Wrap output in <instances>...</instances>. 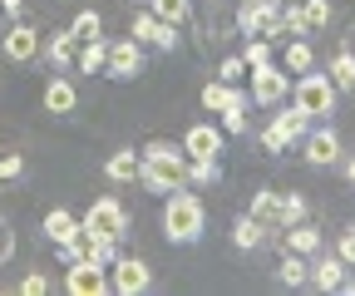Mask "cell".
Segmentation results:
<instances>
[{
  "mask_svg": "<svg viewBox=\"0 0 355 296\" xmlns=\"http://www.w3.org/2000/svg\"><path fill=\"white\" fill-rule=\"evenodd\" d=\"M207 232V202L193 193V188H178L163 198V237L173 247H193L198 237Z\"/></svg>",
  "mask_w": 355,
  "mask_h": 296,
  "instance_id": "1",
  "label": "cell"
},
{
  "mask_svg": "<svg viewBox=\"0 0 355 296\" xmlns=\"http://www.w3.org/2000/svg\"><path fill=\"white\" fill-rule=\"evenodd\" d=\"M0 153H6V143H0Z\"/></svg>",
  "mask_w": 355,
  "mask_h": 296,
  "instance_id": "46",
  "label": "cell"
},
{
  "mask_svg": "<svg viewBox=\"0 0 355 296\" xmlns=\"http://www.w3.org/2000/svg\"><path fill=\"white\" fill-rule=\"evenodd\" d=\"M217 183H222L217 158H188V188H217Z\"/></svg>",
  "mask_w": 355,
  "mask_h": 296,
  "instance_id": "27",
  "label": "cell"
},
{
  "mask_svg": "<svg viewBox=\"0 0 355 296\" xmlns=\"http://www.w3.org/2000/svg\"><path fill=\"white\" fill-rule=\"evenodd\" d=\"M252 129V119H247V109H222V134H247Z\"/></svg>",
  "mask_w": 355,
  "mask_h": 296,
  "instance_id": "35",
  "label": "cell"
},
{
  "mask_svg": "<svg viewBox=\"0 0 355 296\" xmlns=\"http://www.w3.org/2000/svg\"><path fill=\"white\" fill-rule=\"evenodd\" d=\"M79 232H84V237H94V232L123 237V232H128V207H123V202H119L114 193L94 198V202H89V213L79 218Z\"/></svg>",
  "mask_w": 355,
  "mask_h": 296,
  "instance_id": "4",
  "label": "cell"
},
{
  "mask_svg": "<svg viewBox=\"0 0 355 296\" xmlns=\"http://www.w3.org/2000/svg\"><path fill=\"white\" fill-rule=\"evenodd\" d=\"M153 286V267L144 262V257H119L109 262V291H119V296H144Z\"/></svg>",
  "mask_w": 355,
  "mask_h": 296,
  "instance_id": "7",
  "label": "cell"
},
{
  "mask_svg": "<svg viewBox=\"0 0 355 296\" xmlns=\"http://www.w3.org/2000/svg\"><path fill=\"white\" fill-rule=\"evenodd\" d=\"M139 183L158 198L178 193V188H188V163H168V158H144L139 153Z\"/></svg>",
  "mask_w": 355,
  "mask_h": 296,
  "instance_id": "6",
  "label": "cell"
},
{
  "mask_svg": "<svg viewBox=\"0 0 355 296\" xmlns=\"http://www.w3.org/2000/svg\"><path fill=\"white\" fill-rule=\"evenodd\" d=\"M69 35L79 40V45H84V40H99V35H104V15H99V10H79V15L69 20Z\"/></svg>",
  "mask_w": 355,
  "mask_h": 296,
  "instance_id": "30",
  "label": "cell"
},
{
  "mask_svg": "<svg viewBox=\"0 0 355 296\" xmlns=\"http://www.w3.org/2000/svg\"><path fill=\"white\" fill-rule=\"evenodd\" d=\"M326 247V232L316 227V223H291V227H282V252H296V257H316V252Z\"/></svg>",
  "mask_w": 355,
  "mask_h": 296,
  "instance_id": "14",
  "label": "cell"
},
{
  "mask_svg": "<svg viewBox=\"0 0 355 296\" xmlns=\"http://www.w3.org/2000/svg\"><path fill=\"white\" fill-rule=\"evenodd\" d=\"M340 168H345V183H350V188H355V158H345V163H340Z\"/></svg>",
  "mask_w": 355,
  "mask_h": 296,
  "instance_id": "44",
  "label": "cell"
},
{
  "mask_svg": "<svg viewBox=\"0 0 355 296\" xmlns=\"http://www.w3.org/2000/svg\"><path fill=\"white\" fill-rule=\"evenodd\" d=\"M64 291H69V296H104V291H109V267L89 262V257L69 262V267H64Z\"/></svg>",
  "mask_w": 355,
  "mask_h": 296,
  "instance_id": "9",
  "label": "cell"
},
{
  "mask_svg": "<svg viewBox=\"0 0 355 296\" xmlns=\"http://www.w3.org/2000/svg\"><path fill=\"white\" fill-rule=\"evenodd\" d=\"M84 257H89V262H99V267H109V262L119 257V237H109V232L84 237Z\"/></svg>",
  "mask_w": 355,
  "mask_h": 296,
  "instance_id": "29",
  "label": "cell"
},
{
  "mask_svg": "<svg viewBox=\"0 0 355 296\" xmlns=\"http://www.w3.org/2000/svg\"><path fill=\"white\" fill-rule=\"evenodd\" d=\"M158 30H163V20L148 10V6H139V10H133V25H128V40H139V45L148 50L153 45V40H158Z\"/></svg>",
  "mask_w": 355,
  "mask_h": 296,
  "instance_id": "25",
  "label": "cell"
},
{
  "mask_svg": "<svg viewBox=\"0 0 355 296\" xmlns=\"http://www.w3.org/2000/svg\"><path fill=\"white\" fill-rule=\"evenodd\" d=\"M282 69H286V74H306V69H316V50H311V40H306V35H296L291 45L282 50Z\"/></svg>",
  "mask_w": 355,
  "mask_h": 296,
  "instance_id": "24",
  "label": "cell"
},
{
  "mask_svg": "<svg viewBox=\"0 0 355 296\" xmlns=\"http://www.w3.org/2000/svg\"><path fill=\"white\" fill-rule=\"evenodd\" d=\"M242 74H247V60H242V55H227V60L217 64V79H222V84H237Z\"/></svg>",
  "mask_w": 355,
  "mask_h": 296,
  "instance_id": "36",
  "label": "cell"
},
{
  "mask_svg": "<svg viewBox=\"0 0 355 296\" xmlns=\"http://www.w3.org/2000/svg\"><path fill=\"white\" fill-rule=\"evenodd\" d=\"M148 10H153L163 25H178V30H183V25L193 20V0H148Z\"/></svg>",
  "mask_w": 355,
  "mask_h": 296,
  "instance_id": "26",
  "label": "cell"
},
{
  "mask_svg": "<svg viewBox=\"0 0 355 296\" xmlns=\"http://www.w3.org/2000/svg\"><path fill=\"white\" fill-rule=\"evenodd\" d=\"M242 60H247V69H257V64H272V60H277V55H272V40L247 35V50H242Z\"/></svg>",
  "mask_w": 355,
  "mask_h": 296,
  "instance_id": "33",
  "label": "cell"
},
{
  "mask_svg": "<svg viewBox=\"0 0 355 296\" xmlns=\"http://www.w3.org/2000/svg\"><path fill=\"white\" fill-rule=\"evenodd\" d=\"M25 178V158L20 153H0V183H15Z\"/></svg>",
  "mask_w": 355,
  "mask_h": 296,
  "instance_id": "37",
  "label": "cell"
},
{
  "mask_svg": "<svg viewBox=\"0 0 355 296\" xmlns=\"http://www.w3.org/2000/svg\"><path fill=\"white\" fill-rule=\"evenodd\" d=\"M20 10H25V0H0V15H10V20H20Z\"/></svg>",
  "mask_w": 355,
  "mask_h": 296,
  "instance_id": "43",
  "label": "cell"
},
{
  "mask_svg": "<svg viewBox=\"0 0 355 296\" xmlns=\"http://www.w3.org/2000/svg\"><path fill=\"white\" fill-rule=\"evenodd\" d=\"M247 94H252V104H257V109H277V104H286V99H291V74H286L277 60H272V64H257V69H252V89H247Z\"/></svg>",
  "mask_w": 355,
  "mask_h": 296,
  "instance_id": "5",
  "label": "cell"
},
{
  "mask_svg": "<svg viewBox=\"0 0 355 296\" xmlns=\"http://www.w3.org/2000/svg\"><path fill=\"white\" fill-rule=\"evenodd\" d=\"M74 50H79V40H74L69 30H60V35H44V40H40V55L50 60L55 69H69V64H74Z\"/></svg>",
  "mask_w": 355,
  "mask_h": 296,
  "instance_id": "18",
  "label": "cell"
},
{
  "mask_svg": "<svg viewBox=\"0 0 355 296\" xmlns=\"http://www.w3.org/2000/svg\"><path fill=\"white\" fill-rule=\"evenodd\" d=\"M282 25H286V35H311V25H306V15H301V6H291V0H282Z\"/></svg>",
  "mask_w": 355,
  "mask_h": 296,
  "instance_id": "34",
  "label": "cell"
},
{
  "mask_svg": "<svg viewBox=\"0 0 355 296\" xmlns=\"http://www.w3.org/2000/svg\"><path fill=\"white\" fill-rule=\"evenodd\" d=\"M306 277H311V262L306 257H296V252H282V267H277V281L282 286H306Z\"/></svg>",
  "mask_w": 355,
  "mask_h": 296,
  "instance_id": "28",
  "label": "cell"
},
{
  "mask_svg": "<svg viewBox=\"0 0 355 296\" xmlns=\"http://www.w3.org/2000/svg\"><path fill=\"white\" fill-rule=\"evenodd\" d=\"M282 20V0H242L237 6V35H266Z\"/></svg>",
  "mask_w": 355,
  "mask_h": 296,
  "instance_id": "12",
  "label": "cell"
},
{
  "mask_svg": "<svg viewBox=\"0 0 355 296\" xmlns=\"http://www.w3.org/2000/svg\"><path fill=\"white\" fill-rule=\"evenodd\" d=\"M272 232H277V227H266V223H257L252 213H242V218L232 223V247H237V252H261Z\"/></svg>",
  "mask_w": 355,
  "mask_h": 296,
  "instance_id": "16",
  "label": "cell"
},
{
  "mask_svg": "<svg viewBox=\"0 0 355 296\" xmlns=\"http://www.w3.org/2000/svg\"><path fill=\"white\" fill-rule=\"evenodd\" d=\"M104 74H109V79H119V84L139 79V74H144V45H139V40H109Z\"/></svg>",
  "mask_w": 355,
  "mask_h": 296,
  "instance_id": "8",
  "label": "cell"
},
{
  "mask_svg": "<svg viewBox=\"0 0 355 296\" xmlns=\"http://www.w3.org/2000/svg\"><path fill=\"white\" fill-rule=\"evenodd\" d=\"M44 291H50V277L44 272H25L20 277V296H44Z\"/></svg>",
  "mask_w": 355,
  "mask_h": 296,
  "instance_id": "39",
  "label": "cell"
},
{
  "mask_svg": "<svg viewBox=\"0 0 355 296\" xmlns=\"http://www.w3.org/2000/svg\"><path fill=\"white\" fill-rule=\"evenodd\" d=\"M301 15H306L311 35H316V30H326V25L336 20V10H331V0H301Z\"/></svg>",
  "mask_w": 355,
  "mask_h": 296,
  "instance_id": "31",
  "label": "cell"
},
{
  "mask_svg": "<svg viewBox=\"0 0 355 296\" xmlns=\"http://www.w3.org/2000/svg\"><path fill=\"white\" fill-rule=\"evenodd\" d=\"M331 84H336V94H355V50L340 45L331 55Z\"/></svg>",
  "mask_w": 355,
  "mask_h": 296,
  "instance_id": "23",
  "label": "cell"
},
{
  "mask_svg": "<svg viewBox=\"0 0 355 296\" xmlns=\"http://www.w3.org/2000/svg\"><path fill=\"white\" fill-rule=\"evenodd\" d=\"M40 30L35 25H25V20H15L6 35H0V50H6V60L10 64H30V60H40Z\"/></svg>",
  "mask_w": 355,
  "mask_h": 296,
  "instance_id": "11",
  "label": "cell"
},
{
  "mask_svg": "<svg viewBox=\"0 0 355 296\" xmlns=\"http://www.w3.org/2000/svg\"><path fill=\"white\" fill-rule=\"evenodd\" d=\"M306 218H311V202H306L301 193H282V227L306 223Z\"/></svg>",
  "mask_w": 355,
  "mask_h": 296,
  "instance_id": "32",
  "label": "cell"
},
{
  "mask_svg": "<svg viewBox=\"0 0 355 296\" xmlns=\"http://www.w3.org/2000/svg\"><path fill=\"white\" fill-rule=\"evenodd\" d=\"M104 60H109V40H84V45L74 50V69L79 74H104Z\"/></svg>",
  "mask_w": 355,
  "mask_h": 296,
  "instance_id": "22",
  "label": "cell"
},
{
  "mask_svg": "<svg viewBox=\"0 0 355 296\" xmlns=\"http://www.w3.org/2000/svg\"><path fill=\"white\" fill-rule=\"evenodd\" d=\"M301 158L311 163V168H336L340 163V134L336 129H306V139H301Z\"/></svg>",
  "mask_w": 355,
  "mask_h": 296,
  "instance_id": "10",
  "label": "cell"
},
{
  "mask_svg": "<svg viewBox=\"0 0 355 296\" xmlns=\"http://www.w3.org/2000/svg\"><path fill=\"white\" fill-rule=\"evenodd\" d=\"M133 6H148V0H133Z\"/></svg>",
  "mask_w": 355,
  "mask_h": 296,
  "instance_id": "45",
  "label": "cell"
},
{
  "mask_svg": "<svg viewBox=\"0 0 355 296\" xmlns=\"http://www.w3.org/2000/svg\"><path fill=\"white\" fill-rule=\"evenodd\" d=\"M10 247H15V237H10V223L0 218V262H10Z\"/></svg>",
  "mask_w": 355,
  "mask_h": 296,
  "instance_id": "42",
  "label": "cell"
},
{
  "mask_svg": "<svg viewBox=\"0 0 355 296\" xmlns=\"http://www.w3.org/2000/svg\"><path fill=\"white\" fill-rule=\"evenodd\" d=\"M247 213L257 223H266V227H282V193L277 188H257L252 202H247Z\"/></svg>",
  "mask_w": 355,
  "mask_h": 296,
  "instance_id": "20",
  "label": "cell"
},
{
  "mask_svg": "<svg viewBox=\"0 0 355 296\" xmlns=\"http://www.w3.org/2000/svg\"><path fill=\"white\" fill-rule=\"evenodd\" d=\"M183 153L188 158H222V129L217 123H193L183 134Z\"/></svg>",
  "mask_w": 355,
  "mask_h": 296,
  "instance_id": "15",
  "label": "cell"
},
{
  "mask_svg": "<svg viewBox=\"0 0 355 296\" xmlns=\"http://www.w3.org/2000/svg\"><path fill=\"white\" fill-rule=\"evenodd\" d=\"M291 94H296V109H306L311 119H326V114H336V84H331V74H316V69L296 74Z\"/></svg>",
  "mask_w": 355,
  "mask_h": 296,
  "instance_id": "3",
  "label": "cell"
},
{
  "mask_svg": "<svg viewBox=\"0 0 355 296\" xmlns=\"http://www.w3.org/2000/svg\"><path fill=\"white\" fill-rule=\"evenodd\" d=\"M79 257H84V232H79V237H69V242H60V262H64V267H69V262H79Z\"/></svg>",
  "mask_w": 355,
  "mask_h": 296,
  "instance_id": "41",
  "label": "cell"
},
{
  "mask_svg": "<svg viewBox=\"0 0 355 296\" xmlns=\"http://www.w3.org/2000/svg\"><path fill=\"white\" fill-rule=\"evenodd\" d=\"M104 178L109 183H139V148H114L104 163Z\"/></svg>",
  "mask_w": 355,
  "mask_h": 296,
  "instance_id": "21",
  "label": "cell"
},
{
  "mask_svg": "<svg viewBox=\"0 0 355 296\" xmlns=\"http://www.w3.org/2000/svg\"><path fill=\"white\" fill-rule=\"evenodd\" d=\"M178 45H183V35H178V25H163V30H158V40H153V50H158V55H173Z\"/></svg>",
  "mask_w": 355,
  "mask_h": 296,
  "instance_id": "40",
  "label": "cell"
},
{
  "mask_svg": "<svg viewBox=\"0 0 355 296\" xmlns=\"http://www.w3.org/2000/svg\"><path fill=\"white\" fill-rule=\"evenodd\" d=\"M74 109H79V89L55 69V79L44 84V114H74Z\"/></svg>",
  "mask_w": 355,
  "mask_h": 296,
  "instance_id": "17",
  "label": "cell"
},
{
  "mask_svg": "<svg viewBox=\"0 0 355 296\" xmlns=\"http://www.w3.org/2000/svg\"><path fill=\"white\" fill-rule=\"evenodd\" d=\"M331 252H336L345 267H355V227H345V232L336 237V247H331Z\"/></svg>",
  "mask_w": 355,
  "mask_h": 296,
  "instance_id": "38",
  "label": "cell"
},
{
  "mask_svg": "<svg viewBox=\"0 0 355 296\" xmlns=\"http://www.w3.org/2000/svg\"><path fill=\"white\" fill-rule=\"evenodd\" d=\"M311 123H316V119H311L306 109H296V104H277L272 123L261 129V148H266V153H286V148H296V143L306 139Z\"/></svg>",
  "mask_w": 355,
  "mask_h": 296,
  "instance_id": "2",
  "label": "cell"
},
{
  "mask_svg": "<svg viewBox=\"0 0 355 296\" xmlns=\"http://www.w3.org/2000/svg\"><path fill=\"white\" fill-rule=\"evenodd\" d=\"M40 232H44V237H50V242L60 247V242L79 237V218L69 213V207H50V213H44V223H40Z\"/></svg>",
  "mask_w": 355,
  "mask_h": 296,
  "instance_id": "19",
  "label": "cell"
},
{
  "mask_svg": "<svg viewBox=\"0 0 355 296\" xmlns=\"http://www.w3.org/2000/svg\"><path fill=\"white\" fill-rule=\"evenodd\" d=\"M306 262H311V277H306V286H316V291H340V281H345V272H350V267L336 257L331 247H321L316 257H306Z\"/></svg>",
  "mask_w": 355,
  "mask_h": 296,
  "instance_id": "13",
  "label": "cell"
}]
</instances>
